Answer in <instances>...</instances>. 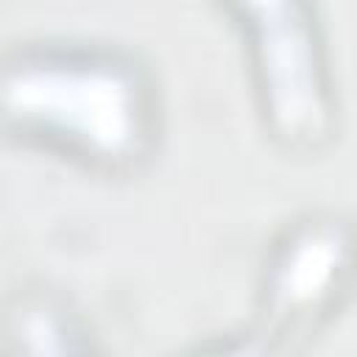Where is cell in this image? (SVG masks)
Masks as SVG:
<instances>
[{
  "label": "cell",
  "mask_w": 357,
  "mask_h": 357,
  "mask_svg": "<svg viewBox=\"0 0 357 357\" xmlns=\"http://www.w3.org/2000/svg\"><path fill=\"white\" fill-rule=\"evenodd\" d=\"M3 120L25 142L100 173L137 170L156 142L148 75L100 47H31L8 59Z\"/></svg>",
  "instance_id": "cell-1"
},
{
  "label": "cell",
  "mask_w": 357,
  "mask_h": 357,
  "mask_svg": "<svg viewBox=\"0 0 357 357\" xmlns=\"http://www.w3.org/2000/svg\"><path fill=\"white\" fill-rule=\"evenodd\" d=\"M240 25L262 123L293 153L324 148L335 128V98L310 0H220Z\"/></svg>",
  "instance_id": "cell-2"
},
{
  "label": "cell",
  "mask_w": 357,
  "mask_h": 357,
  "mask_svg": "<svg viewBox=\"0 0 357 357\" xmlns=\"http://www.w3.org/2000/svg\"><path fill=\"white\" fill-rule=\"evenodd\" d=\"M354 265V231L343 220L310 218L287 231L265 273L251 349H293L298 337H310L349 290Z\"/></svg>",
  "instance_id": "cell-3"
}]
</instances>
